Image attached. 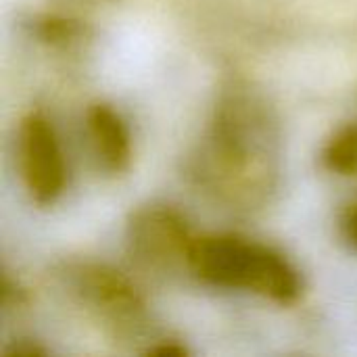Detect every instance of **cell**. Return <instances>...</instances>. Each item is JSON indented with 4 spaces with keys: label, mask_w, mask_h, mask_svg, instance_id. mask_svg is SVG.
I'll list each match as a JSON object with an SVG mask.
<instances>
[{
    "label": "cell",
    "mask_w": 357,
    "mask_h": 357,
    "mask_svg": "<svg viewBox=\"0 0 357 357\" xmlns=\"http://www.w3.org/2000/svg\"><path fill=\"white\" fill-rule=\"evenodd\" d=\"M343 236L354 249H357V205L343 220Z\"/></svg>",
    "instance_id": "obj_9"
},
{
    "label": "cell",
    "mask_w": 357,
    "mask_h": 357,
    "mask_svg": "<svg viewBox=\"0 0 357 357\" xmlns=\"http://www.w3.org/2000/svg\"><path fill=\"white\" fill-rule=\"evenodd\" d=\"M33 31L44 40V42H71L77 40L84 33V27L75 21L61 19V17H42L40 21L33 23Z\"/></svg>",
    "instance_id": "obj_8"
},
{
    "label": "cell",
    "mask_w": 357,
    "mask_h": 357,
    "mask_svg": "<svg viewBox=\"0 0 357 357\" xmlns=\"http://www.w3.org/2000/svg\"><path fill=\"white\" fill-rule=\"evenodd\" d=\"M126 238L132 259L144 270L157 274H172L180 268L190 270L197 238L186 218L169 205L151 203L136 209L130 215Z\"/></svg>",
    "instance_id": "obj_3"
},
{
    "label": "cell",
    "mask_w": 357,
    "mask_h": 357,
    "mask_svg": "<svg viewBox=\"0 0 357 357\" xmlns=\"http://www.w3.org/2000/svg\"><path fill=\"white\" fill-rule=\"evenodd\" d=\"M282 134L270 100L247 82H232L218 98L190 174L220 203L255 209L280 180Z\"/></svg>",
    "instance_id": "obj_1"
},
{
    "label": "cell",
    "mask_w": 357,
    "mask_h": 357,
    "mask_svg": "<svg viewBox=\"0 0 357 357\" xmlns=\"http://www.w3.org/2000/svg\"><path fill=\"white\" fill-rule=\"evenodd\" d=\"M69 293L100 322L117 333H130L144 324L146 305L136 287L119 272L98 264H75L65 274Z\"/></svg>",
    "instance_id": "obj_5"
},
{
    "label": "cell",
    "mask_w": 357,
    "mask_h": 357,
    "mask_svg": "<svg viewBox=\"0 0 357 357\" xmlns=\"http://www.w3.org/2000/svg\"><path fill=\"white\" fill-rule=\"evenodd\" d=\"M17 167L33 203L46 207L63 197L69 169L56 130L42 113H29L19 123Z\"/></svg>",
    "instance_id": "obj_4"
},
{
    "label": "cell",
    "mask_w": 357,
    "mask_h": 357,
    "mask_svg": "<svg viewBox=\"0 0 357 357\" xmlns=\"http://www.w3.org/2000/svg\"><path fill=\"white\" fill-rule=\"evenodd\" d=\"M190 272L209 287L255 293L278 305H291L303 293L299 270L282 253L232 234L197 238Z\"/></svg>",
    "instance_id": "obj_2"
},
{
    "label": "cell",
    "mask_w": 357,
    "mask_h": 357,
    "mask_svg": "<svg viewBox=\"0 0 357 357\" xmlns=\"http://www.w3.org/2000/svg\"><path fill=\"white\" fill-rule=\"evenodd\" d=\"M322 163L339 176H357V121L339 128L324 144Z\"/></svg>",
    "instance_id": "obj_7"
},
{
    "label": "cell",
    "mask_w": 357,
    "mask_h": 357,
    "mask_svg": "<svg viewBox=\"0 0 357 357\" xmlns=\"http://www.w3.org/2000/svg\"><path fill=\"white\" fill-rule=\"evenodd\" d=\"M86 138L98 172L123 174L132 163V136L126 119L111 105L96 102L86 111Z\"/></svg>",
    "instance_id": "obj_6"
}]
</instances>
